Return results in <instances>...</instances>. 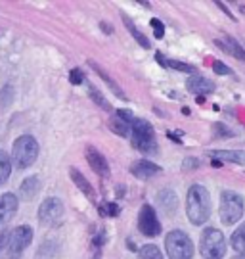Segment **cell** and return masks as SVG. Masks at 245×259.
Masks as SVG:
<instances>
[{
  "mask_svg": "<svg viewBox=\"0 0 245 259\" xmlns=\"http://www.w3.org/2000/svg\"><path fill=\"white\" fill-rule=\"evenodd\" d=\"M215 45H217L218 48H222L226 54L234 56L236 60H241V62H245V48L237 42L234 37H230V35H224L222 37V40L220 38H217L215 40Z\"/></svg>",
  "mask_w": 245,
  "mask_h": 259,
  "instance_id": "9a60e30c",
  "label": "cell"
},
{
  "mask_svg": "<svg viewBox=\"0 0 245 259\" xmlns=\"http://www.w3.org/2000/svg\"><path fill=\"white\" fill-rule=\"evenodd\" d=\"M230 246L236 251H245V223H241L230 236Z\"/></svg>",
  "mask_w": 245,
  "mask_h": 259,
  "instance_id": "cb8c5ba5",
  "label": "cell"
},
{
  "mask_svg": "<svg viewBox=\"0 0 245 259\" xmlns=\"http://www.w3.org/2000/svg\"><path fill=\"white\" fill-rule=\"evenodd\" d=\"M8 244V231H0V251H4Z\"/></svg>",
  "mask_w": 245,
  "mask_h": 259,
  "instance_id": "d590c367",
  "label": "cell"
},
{
  "mask_svg": "<svg viewBox=\"0 0 245 259\" xmlns=\"http://www.w3.org/2000/svg\"><path fill=\"white\" fill-rule=\"evenodd\" d=\"M69 177H71V181L77 185V188L81 190L82 194L86 196V198H90V200H94V188H92V185L86 181V177L82 175L77 167H69Z\"/></svg>",
  "mask_w": 245,
  "mask_h": 259,
  "instance_id": "ac0fdd59",
  "label": "cell"
},
{
  "mask_svg": "<svg viewBox=\"0 0 245 259\" xmlns=\"http://www.w3.org/2000/svg\"><path fill=\"white\" fill-rule=\"evenodd\" d=\"M84 84H86V89H88V94H90L92 102L96 104V106H100L104 111H111V104L104 98V94H102L100 91H98V89L90 83V81H86V79H84Z\"/></svg>",
  "mask_w": 245,
  "mask_h": 259,
  "instance_id": "7402d4cb",
  "label": "cell"
},
{
  "mask_svg": "<svg viewBox=\"0 0 245 259\" xmlns=\"http://www.w3.org/2000/svg\"><path fill=\"white\" fill-rule=\"evenodd\" d=\"M12 175V157L8 156V152L0 150V186L4 185Z\"/></svg>",
  "mask_w": 245,
  "mask_h": 259,
  "instance_id": "603a6c76",
  "label": "cell"
},
{
  "mask_svg": "<svg viewBox=\"0 0 245 259\" xmlns=\"http://www.w3.org/2000/svg\"><path fill=\"white\" fill-rule=\"evenodd\" d=\"M38 142L35 137L31 135H21L19 139H16L14 146H12V163L18 169H29L36 161L38 157Z\"/></svg>",
  "mask_w": 245,
  "mask_h": 259,
  "instance_id": "3957f363",
  "label": "cell"
},
{
  "mask_svg": "<svg viewBox=\"0 0 245 259\" xmlns=\"http://www.w3.org/2000/svg\"><path fill=\"white\" fill-rule=\"evenodd\" d=\"M64 202L60 200V198H54V196H50V198H46L42 200V204L38 205V211H36V217H38V221L48 225V223H54L58 221L62 215H64Z\"/></svg>",
  "mask_w": 245,
  "mask_h": 259,
  "instance_id": "9c48e42d",
  "label": "cell"
},
{
  "mask_svg": "<svg viewBox=\"0 0 245 259\" xmlns=\"http://www.w3.org/2000/svg\"><path fill=\"white\" fill-rule=\"evenodd\" d=\"M130 125L132 123H127V121L119 119L117 115H113L111 121H109V127L113 133H117L119 137H130Z\"/></svg>",
  "mask_w": 245,
  "mask_h": 259,
  "instance_id": "d4e9b609",
  "label": "cell"
},
{
  "mask_svg": "<svg viewBox=\"0 0 245 259\" xmlns=\"http://www.w3.org/2000/svg\"><path fill=\"white\" fill-rule=\"evenodd\" d=\"M98 211L104 215V217H117L121 209H119L117 204H104V205H98Z\"/></svg>",
  "mask_w": 245,
  "mask_h": 259,
  "instance_id": "83f0119b",
  "label": "cell"
},
{
  "mask_svg": "<svg viewBox=\"0 0 245 259\" xmlns=\"http://www.w3.org/2000/svg\"><path fill=\"white\" fill-rule=\"evenodd\" d=\"M138 231L142 232L144 236H150V238H155L161 234V221L155 213L154 205L144 204L140 207V213H138Z\"/></svg>",
  "mask_w": 245,
  "mask_h": 259,
  "instance_id": "ba28073f",
  "label": "cell"
},
{
  "mask_svg": "<svg viewBox=\"0 0 245 259\" xmlns=\"http://www.w3.org/2000/svg\"><path fill=\"white\" fill-rule=\"evenodd\" d=\"M86 161H88V165H90V169L96 173V175H100V177L109 175L108 159L104 157V154H102L98 148H94V146H86Z\"/></svg>",
  "mask_w": 245,
  "mask_h": 259,
  "instance_id": "30bf717a",
  "label": "cell"
},
{
  "mask_svg": "<svg viewBox=\"0 0 245 259\" xmlns=\"http://www.w3.org/2000/svg\"><path fill=\"white\" fill-rule=\"evenodd\" d=\"M207 156L217 161H230V163L245 165V150H209Z\"/></svg>",
  "mask_w": 245,
  "mask_h": 259,
  "instance_id": "5bb4252c",
  "label": "cell"
},
{
  "mask_svg": "<svg viewBox=\"0 0 245 259\" xmlns=\"http://www.w3.org/2000/svg\"><path fill=\"white\" fill-rule=\"evenodd\" d=\"M200 251L203 259H222L226 253L224 234L215 227L205 229L200 238Z\"/></svg>",
  "mask_w": 245,
  "mask_h": 259,
  "instance_id": "5b68a950",
  "label": "cell"
},
{
  "mask_svg": "<svg viewBox=\"0 0 245 259\" xmlns=\"http://www.w3.org/2000/svg\"><path fill=\"white\" fill-rule=\"evenodd\" d=\"M88 65H90L92 69H94V73H96V75H100L102 79H104V83L108 84L109 89H111V93L115 94L117 98H121V100H128V98H127V94H125V91H123V89L119 87V83H117V81H115V79H111V75H109L108 71H106V69H104V67H102L100 64H96L94 60H90V62H88Z\"/></svg>",
  "mask_w": 245,
  "mask_h": 259,
  "instance_id": "2e32d148",
  "label": "cell"
},
{
  "mask_svg": "<svg viewBox=\"0 0 245 259\" xmlns=\"http://www.w3.org/2000/svg\"><path fill=\"white\" fill-rule=\"evenodd\" d=\"M115 115H117L119 119L127 121V123H132V121H134L132 111H128V110H117V111H115Z\"/></svg>",
  "mask_w": 245,
  "mask_h": 259,
  "instance_id": "d6a6232c",
  "label": "cell"
},
{
  "mask_svg": "<svg viewBox=\"0 0 245 259\" xmlns=\"http://www.w3.org/2000/svg\"><path fill=\"white\" fill-rule=\"evenodd\" d=\"M243 196L234 192V190H222V194H220V207H218L220 221L224 223V225H236L243 217Z\"/></svg>",
  "mask_w": 245,
  "mask_h": 259,
  "instance_id": "277c9868",
  "label": "cell"
},
{
  "mask_svg": "<svg viewBox=\"0 0 245 259\" xmlns=\"http://www.w3.org/2000/svg\"><path fill=\"white\" fill-rule=\"evenodd\" d=\"M213 127H215V135L217 137H234V131H228V127L222 125V123H215Z\"/></svg>",
  "mask_w": 245,
  "mask_h": 259,
  "instance_id": "4dcf8cb0",
  "label": "cell"
},
{
  "mask_svg": "<svg viewBox=\"0 0 245 259\" xmlns=\"http://www.w3.org/2000/svg\"><path fill=\"white\" fill-rule=\"evenodd\" d=\"M201 163L198 157H186V159H184V169H198Z\"/></svg>",
  "mask_w": 245,
  "mask_h": 259,
  "instance_id": "836d02e7",
  "label": "cell"
},
{
  "mask_svg": "<svg viewBox=\"0 0 245 259\" xmlns=\"http://www.w3.org/2000/svg\"><path fill=\"white\" fill-rule=\"evenodd\" d=\"M140 259H165L161 250L155 244H145L144 248H140Z\"/></svg>",
  "mask_w": 245,
  "mask_h": 259,
  "instance_id": "484cf974",
  "label": "cell"
},
{
  "mask_svg": "<svg viewBox=\"0 0 245 259\" xmlns=\"http://www.w3.org/2000/svg\"><path fill=\"white\" fill-rule=\"evenodd\" d=\"M186 215L191 225L201 227L209 221L211 215V198L207 188L203 185H191L186 194Z\"/></svg>",
  "mask_w": 245,
  "mask_h": 259,
  "instance_id": "6da1fadb",
  "label": "cell"
},
{
  "mask_svg": "<svg viewBox=\"0 0 245 259\" xmlns=\"http://www.w3.org/2000/svg\"><path fill=\"white\" fill-rule=\"evenodd\" d=\"M130 140L138 152L145 156L157 154V139H155L154 125L145 119H134L130 125Z\"/></svg>",
  "mask_w": 245,
  "mask_h": 259,
  "instance_id": "7a4b0ae2",
  "label": "cell"
},
{
  "mask_svg": "<svg viewBox=\"0 0 245 259\" xmlns=\"http://www.w3.org/2000/svg\"><path fill=\"white\" fill-rule=\"evenodd\" d=\"M18 207H19V200L16 194H12V192L0 194V225L8 223L18 213Z\"/></svg>",
  "mask_w": 245,
  "mask_h": 259,
  "instance_id": "8fae6325",
  "label": "cell"
},
{
  "mask_svg": "<svg viewBox=\"0 0 245 259\" xmlns=\"http://www.w3.org/2000/svg\"><path fill=\"white\" fill-rule=\"evenodd\" d=\"M234 259H245V251H239V253H237Z\"/></svg>",
  "mask_w": 245,
  "mask_h": 259,
  "instance_id": "f35d334b",
  "label": "cell"
},
{
  "mask_svg": "<svg viewBox=\"0 0 245 259\" xmlns=\"http://www.w3.org/2000/svg\"><path fill=\"white\" fill-rule=\"evenodd\" d=\"M157 200H159V204L163 205V209L167 213H173L176 209V204H178V198H176V194H174L171 188H165L163 192H159Z\"/></svg>",
  "mask_w": 245,
  "mask_h": 259,
  "instance_id": "44dd1931",
  "label": "cell"
},
{
  "mask_svg": "<svg viewBox=\"0 0 245 259\" xmlns=\"http://www.w3.org/2000/svg\"><path fill=\"white\" fill-rule=\"evenodd\" d=\"M33 242V229L29 225H19L16 229H12L8 232V244H6V250H8L10 259H19L25 248H29V244Z\"/></svg>",
  "mask_w": 245,
  "mask_h": 259,
  "instance_id": "52a82bcc",
  "label": "cell"
},
{
  "mask_svg": "<svg viewBox=\"0 0 245 259\" xmlns=\"http://www.w3.org/2000/svg\"><path fill=\"white\" fill-rule=\"evenodd\" d=\"M150 25H152V29H154V37L155 38H163L165 37V23L161 21V19L152 18V19H150Z\"/></svg>",
  "mask_w": 245,
  "mask_h": 259,
  "instance_id": "f1b7e54d",
  "label": "cell"
},
{
  "mask_svg": "<svg viewBox=\"0 0 245 259\" xmlns=\"http://www.w3.org/2000/svg\"><path fill=\"white\" fill-rule=\"evenodd\" d=\"M69 83H73V84L84 83V73H82L81 67H73L71 71H69Z\"/></svg>",
  "mask_w": 245,
  "mask_h": 259,
  "instance_id": "f546056e",
  "label": "cell"
},
{
  "mask_svg": "<svg viewBox=\"0 0 245 259\" xmlns=\"http://www.w3.org/2000/svg\"><path fill=\"white\" fill-rule=\"evenodd\" d=\"M104 242H106V231H100L96 236H94V246H96V248L100 246L102 248V246H104Z\"/></svg>",
  "mask_w": 245,
  "mask_h": 259,
  "instance_id": "e575fe53",
  "label": "cell"
},
{
  "mask_svg": "<svg viewBox=\"0 0 245 259\" xmlns=\"http://www.w3.org/2000/svg\"><path fill=\"white\" fill-rule=\"evenodd\" d=\"M100 25H102V29H104L106 33H111V27H109V25H108V23H106V21H102Z\"/></svg>",
  "mask_w": 245,
  "mask_h": 259,
  "instance_id": "74e56055",
  "label": "cell"
},
{
  "mask_svg": "<svg viewBox=\"0 0 245 259\" xmlns=\"http://www.w3.org/2000/svg\"><path fill=\"white\" fill-rule=\"evenodd\" d=\"M12 102H14V87H4L0 93V108L6 110Z\"/></svg>",
  "mask_w": 245,
  "mask_h": 259,
  "instance_id": "4316f807",
  "label": "cell"
},
{
  "mask_svg": "<svg viewBox=\"0 0 245 259\" xmlns=\"http://www.w3.org/2000/svg\"><path fill=\"white\" fill-rule=\"evenodd\" d=\"M38 186H40L38 177H35V175L27 177V179H23V181H21V185H19V196H21L25 202H29V200H33V198L36 196Z\"/></svg>",
  "mask_w": 245,
  "mask_h": 259,
  "instance_id": "d6986e66",
  "label": "cell"
},
{
  "mask_svg": "<svg viewBox=\"0 0 245 259\" xmlns=\"http://www.w3.org/2000/svg\"><path fill=\"white\" fill-rule=\"evenodd\" d=\"M188 91L191 94H195V96H200V100L203 96H207V94H213L215 93V83L207 79V77H201V75H193L190 77V81H188Z\"/></svg>",
  "mask_w": 245,
  "mask_h": 259,
  "instance_id": "7c38bea8",
  "label": "cell"
},
{
  "mask_svg": "<svg viewBox=\"0 0 245 259\" xmlns=\"http://www.w3.org/2000/svg\"><path fill=\"white\" fill-rule=\"evenodd\" d=\"M213 69H215V73H218V75H232V67H228V65L222 64V62H215V64H213Z\"/></svg>",
  "mask_w": 245,
  "mask_h": 259,
  "instance_id": "1f68e13d",
  "label": "cell"
},
{
  "mask_svg": "<svg viewBox=\"0 0 245 259\" xmlns=\"http://www.w3.org/2000/svg\"><path fill=\"white\" fill-rule=\"evenodd\" d=\"M130 173L138 179H150L161 173V165L154 163L152 159H138L136 163L130 165Z\"/></svg>",
  "mask_w": 245,
  "mask_h": 259,
  "instance_id": "4fadbf2b",
  "label": "cell"
},
{
  "mask_svg": "<svg viewBox=\"0 0 245 259\" xmlns=\"http://www.w3.org/2000/svg\"><path fill=\"white\" fill-rule=\"evenodd\" d=\"M217 6H218V8H220V10H222V12H224V14H226L228 18H230V19H234V14H232V12H230V10H228V6H226V4H222V2H217Z\"/></svg>",
  "mask_w": 245,
  "mask_h": 259,
  "instance_id": "8d00e7d4",
  "label": "cell"
},
{
  "mask_svg": "<svg viewBox=\"0 0 245 259\" xmlns=\"http://www.w3.org/2000/svg\"><path fill=\"white\" fill-rule=\"evenodd\" d=\"M165 251L171 259H191L193 242L184 231L174 229L165 236Z\"/></svg>",
  "mask_w": 245,
  "mask_h": 259,
  "instance_id": "8992f818",
  "label": "cell"
},
{
  "mask_svg": "<svg viewBox=\"0 0 245 259\" xmlns=\"http://www.w3.org/2000/svg\"><path fill=\"white\" fill-rule=\"evenodd\" d=\"M123 21H125V27L128 29V33H130V35L134 37V40H136L140 47L145 48V50H148V48H152V45H150L148 37H145L144 33H142V31H140V29H138L136 25H134V21L128 18L127 14H123Z\"/></svg>",
  "mask_w": 245,
  "mask_h": 259,
  "instance_id": "ffe728a7",
  "label": "cell"
},
{
  "mask_svg": "<svg viewBox=\"0 0 245 259\" xmlns=\"http://www.w3.org/2000/svg\"><path fill=\"white\" fill-rule=\"evenodd\" d=\"M155 62H157V64H161V67H169V69L180 71V73H188V75L195 73V65L186 64V62H178V60H171V58L163 56L161 52H157V54H155Z\"/></svg>",
  "mask_w": 245,
  "mask_h": 259,
  "instance_id": "e0dca14e",
  "label": "cell"
}]
</instances>
